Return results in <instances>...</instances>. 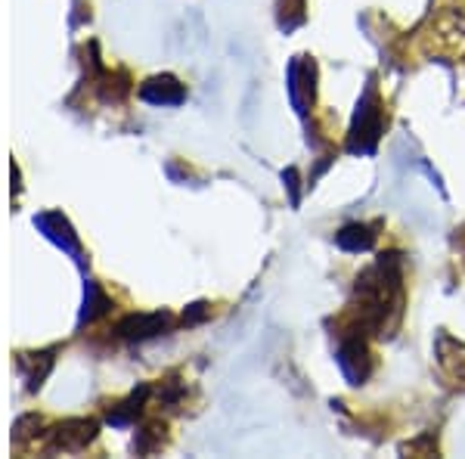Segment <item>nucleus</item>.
Masks as SVG:
<instances>
[{"label":"nucleus","mask_w":465,"mask_h":459,"mask_svg":"<svg viewBox=\"0 0 465 459\" xmlns=\"http://www.w3.org/2000/svg\"><path fill=\"white\" fill-rule=\"evenodd\" d=\"M171 326V317L168 314H134V317H127L118 323V335L122 338H153L164 333V329Z\"/></svg>","instance_id":"5"},{"label":"nucleus","mask_w":465,"mask_h":459,"mask_svg":"<svg viewBox=\"0 0 465 459\" xmlns=\"http://www.w3.org/2000/svg\"><path fill=\"white\" fill-rule=\"evenodd\" d=\"M282 180H286V186L292 190V205H298V202H302V190H298V171L289 168L286 175H282Z\"/></svg>","instance_id":"11"},{"label":"nucleus","mask_w":465,"mask_h":459,"mask_svg":"<svg viewBox=\"0 0 465 459\" xmlns=\"http://www.w3.org/2000/svg\"><path fill=\"white\" fill-rule=\"evenodd\" d=\"M112 307V301L103 295L100 289H96V283H90L87 285V304H84V320H96V317H103Z\"/></svg>","instance_id":"10"},{"label":"nucleus","mask_w":465,"mask_h":459,"mask_svg":"<svg viewBox=\"0 0 465 459\" xmlns=\"http://www.w3.org/2000/svg\"><path fill=\"white\" fill-rule=\"evenodd\" d=\"M376 227L372 224H348V227H341L335 233V243L344 252H370L372 245H376Z\"/></svg>","instance_id":"7"},{"label":"nucleus","mask_w":465,"mask_h":459,"mask_svg":"<svg viewBox=\"0 0 465 459\" xmlns=\"http://www.w3.org/2000/svg\"><path fill=\"white\" fill-rule=\"evenodd\" d=\"M41 227L47 230V236H50V239H56V243L63 245L65 252H78V239H74V233H72L69 224H65V217H63V215H47V217H41Z\"/></svg>","instance_id":"9"},{"label":"nucleus","mask_w":465,"mask_h":459,"mask_svg":"<svg viewBox=\"0 0 465 459\" xmlns=\"http://www.w3.org/2000/svg\"><path fill=\"white\" fill-rule=\"evenodd\" d=\"M339 366L344 373V379L351 385H363L372 373V354H370V344L360 333H344L341 344H339Z\"/></svg>","instance_id":"2"},{"label":"nucleus","mask_w":465,"mask_h":459,"mask_svg":"<svg viewBox=\"0 0 465 459\" xmlns=\"http://www.w3.org/2000/svg\"><path fill=\"white\" fill-rule=\"evenodd\" d=\"M140 96H143L146 103H155V106H177V103H183L186 90L177 78L162 75V78H149L146 85L140 87Z\"/></svg>","instance_id":"4"},{"label":"nucleus","mask_w":465,"mask_h":459,"mask_svg":"<svg viewBox=\"0 0 465 459\" xmlns=\"http://www.w3.org/2000/svg\"><path fill=\"white\" fill-rule=\"evenodd\" d=\"M385 131V109H381L379 90L366 87V94L360 96L354 122L348 131V153L354 155H372L379 146V137Z\"/></svg>","instance_id":"1"},{"label":"nucleus","mask_w":465,"mask_h":459,"mask_svg":"<svg viewBox=\"0 0 465 459\" xmlns=\"http://www.w3.org/2000/svg\"><path fill=\"white\" fill-rule=\"evenodd\" d=\"M96 438V423L94 419H72V423L59 425L54 434L56 450H81Z\"/></svg>","instance_id":"6"},{"label":"nucleus","mask_w":465,"mask_h":459,"mask_svg":"<svg viewBox=\"0 0 465 459\" xmlns=\"http://www.w3.org/2000/svg\"><path fill=\"white\" fill-rule=\"evenodd\" d=\"M438 364L444 366L447 375L465 382V344L453 342L450 335H440L438 338Z\"/></svg>","instance_id":"8"},{"label":"nucleus","mask_w":465,"mask_h":459,"mask_svg":"<svg viewBox=\"0 0 465 459\" xmlns=\"http://www.w3.org/2000/svg\"><path fill=\"white\" fill-rule=\"evenodd\" d=\"M289 100L298 109V115H307V109L317 100V63L307 56L292 59L289 65Z\"/></svg>","instance_id":"3"}]
</instances>
